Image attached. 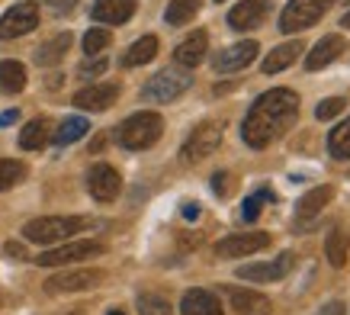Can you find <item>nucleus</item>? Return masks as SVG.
I'll return each instance as SVG.
<instances>
[{
	"instance_id": "obj_27",
	"label": "nucleus",
	"mask_w": 350,
	"mask_h": 315,
	"mask_svg": "<svg viewBox=\"0 0 350 315\" xmlns=\"http://www.w3.org/2000/svg\"><path fill=\"white\" fill-rule=\"evenodd\" d=\"M49 123L45 119H32L29 126L20 132V148H26V151H39V148L49 145Z\"/></svg>"
},
{
	"instance_id": "obj_21",
	"label": "nucleus",
	"mask_w": 350,
	"mask_h": 315,
	"mask_svg": "<svg viewBox=\"0 0 350 315\" xmlns=\"http://www.w3.org/2000/svg\"><path fill=\"white\" fill-rule=\"evenodd\" d=\"M331 197H334V187H315V190H308L306 197L299 200V206H296V219H315L325 206L331 203Z\"/></svg>"
},
{
	"instance_id": "obj_19",
	"label": "nucleus",
	"mask_w": 350,
	"mask_h": 315,
	"mask_svg": "<svg viewBox=\"0 0 350 315\" xmlns=\"http://www.w3.org/2000/svg\"><path fill=\"white\" fill-rule=\"evenodd\" d=\"M206 49H209V36L206 32H193L190 39H183L177 49H174V58L183 68H196V64L206 58Z\"/></svg>"
},
{
	"instance_id": "obj_11",
	"label": "nucleus",
	"mask_w": 350,
	"mask_h": 315,
	"mask_svg": "<svg viewBox=\"0 0 350 315\" xmlns=\"http://www.w3.org/2000/svg\"><path fill=\"white\" fill-rule=\"evenodd\" d=\"M270 244V235L267 231H247V235H228L215 244V254L219 257H247V254L264 251Z\"/></svg>"
},
{
	"instance_id": "obj_31",
	"label": "nucleus",
	"mask_w": 350,
	"mask_h": 315,
	"mask_svg": "<svg viewBox=\"0 0 350 315\" xmlns=\"http://www.w3.org/2000/svg\"><path fill=\"white\" fill-rule=\"evenodd\" d=\"M23 177H26V164H23V161H13V158H0V190L16 187Z\"/></svg>"
},
{
	"instance_id": "obj_8",
	"label": "nucleus",
	"mask_w": 350,
	"mask_h": 315,
	"mask_svg": "<svg viewBox=\"0 0 350 315\" xmlns=\"http://www.w3.org/2000/svg\"><path fill=\"white\" fill-rule=\"evenodd\" d=\"M107 280L103 270H90V267H81V270H62L45 280V293H81V290H94Z\"/></svg>"
},
{
	"instance_id": "obj_23",
	"label": "nucleus",
	"mask_w": 350,
	"mask_h": 315,
	"mask_svg": "<svg viewBox=\"0 0 350 315\" xmlns=\"http://www.w3.org/2000/svg\"><path fill=\"white\" fill-rule=\"evenodd\" d=\"M302 49L306 45L299 42H286V45H276L273 52L264 58V74H276V71H283V68H289V64L296 62V55H302Z\"/></svg>"
},
{
	"instance_id": "obj_10",
	"label": "nucleus",
	"mask_w": 350,
	"mask_h": 315,
	"mask_svg": "<svg viewBox=\"0 0 350 315\" xmlns=\"http://www.w3.org/2000/svg\"><path fill=\"white\" fill-rule=\"evenodd\" d=\"M39 26V7L36 3H13L10 10L0 16V39H16Z\"/></svg>"
},
{
	"instance_id": "obj_4",
	"label": "nucleus",
	"mask_w": 350,
	"mask_h": 315,
	"mask_svg": "<svg viewBox=\"0 0 350 315\" xmlns=\"http://www.w3.org/2000/svg\"><path fill=\"white\" fill-rule=\"evenodd\" d=\"M193 84V77L187 71H177V68H164L151 77L145 90H142V100H148V103H170V100H177V97Z\"/></svg>"
},
{
	"instance_id": "obj_6",
	"label": "nucleus",
	"mask_w": 350,
	"mask_h": 315,
	"mask_svg": "<svg viewBox=\"0 0 350 315\" xmlns=\"http://www.w3.org/2000/svg\"><path fill=\"white\" fill-rule=\"evenodd\" d=\"M103 254V244L100 242H68V244H55L49 251H42L36 257L39 267H64V264L75 261H90V257H100Z\"/></svg>"
},
{
	"instance_id": "obj_41",
	"label": "nucleus",
	"mask_w": 350,
	"mask_h": 315,
	"mask_svg": "<svg viewBox=\"0 0 350 315\" xmlns=\"http://www.w3.org/2000/svg\"><path fill=\"white\" fill-rule=\"evenodd\" d=\"M183 216H187V219H196V216H200V206H196V203H187V206H183Z\"/></svg>"
},
{
	"instance_id": "obj_20",
	"label": "nucleus",
	"mask_w": 350,
	"mask_h": 315,
	"mask_svg": "<svg viewBox=\"0 0 350 315\" xmlns=\"http://www.w3.org/2000/svg\"><path fill=\"white\" fill-rule=\"evenodd\" d=\"M180 312L183 315H222V305H219V299L209 290H190V293H183Z\"/></svg>"
},
{
	"instance_id": "obj_44",
	"label": "nucleus",
	"mask_w": 350,
	"mask_h": 315,
	"mask_svg": "<svg viewBox=\"0 0 350 315\" xmlns=\"http://www.w3.org/2000/svg\"><path fill=\"white\" fill-rule=\"evenodd\" d=\"M219 3H222V0H219Z\"/></svg>"
},
{
	"instance_id": "obj_14",
	"label": "nucleus",
	"mask_w": 350,
	"mask_h": 315,
	"mask_svg": "<svg viewBox=\"0 0 350 315\" xmlns=\"http://www.w3.org/2000/svg\"><path fill=\"white\" fill-rule=\"evenodd\" d=\"M257 52H260V49H257V42H251V39H247V42L228 45L225 52H219V55H215V62H213V64H215V71H222V74H228V71H241V68H247V64L254 62Z\"/></svg>"
},
{
	"instance_id": "obj_9",
	"label": "nucleus",
	"mask_w": 350,
	"mask_h": 315,
	"mask_svg": "<svg viewBox=\"0 0 350 315\" xmlns=\"http://www.w3.org/2000/svg\"><path fill=\"white\" fill-rule=\"evenodd\" d=\"M293 267H296V254L283 251L280 257H273V261L244 264V267H238V277L247 280V284H273V280H283Z\"/></svg>"
},
{
	"instance_id": "obj_5",
	"label": "nucleus",
	"mask_w": 350,
	"mask_h": 315,
	"mask_svg": "<svg viewBox=\"0 0 350 315\" xmlns=\"http://www.w3.org/2000/svg\"><path fill=\"white\" fill-rule=\"evenodd\" d=\"M334 0H289L280 13V32H299L319 23Z\"/></svg>"
},
{
	"instance_id": "obj_30",
	"label": "nucleus",
	"mask_w": 350,
	"mask_h": 315,
	"mask_svg": "<svg viewBox=\"0 0 350 315\" xmlns=\"http://www.w3.org/2000/svg\"><path fill=\"white\" fill-rule=\"evenodd\" d=\"M328 151H331V158H338V161H347L350 158V119L340 123L328 136Z\"/></svg>"
},
{
	"instance_id": "obj_1",
	"label": "nucleus",
	"mask_w": 350,
	"mask_h": 315,
	"mask_svg": "<svg viewBox=\"0 0 350 315\" xmlns=\"http://www.w3.org/2000/svg\"><path fill=\"white\" fill-rule=\"evenodd\" d=\"M299 116V97L296 90L276 87L267 90L254 100V106L247 110L241 123V138L251 148H267L273 138H280Z\"/></svg>"
},
{
	"instance_id": "obj_42",
	"label": "nucleus",
	"mask_w": 350,
	"mask_h": 315,
	"mask_svg": "<svg viewBox=\"0 0 350 315\" xmlns=\"http://www.w3.org/2000/svg\"><path fill=\"white\" fill-rule=\"evenodd\" d=\"M340 26H344V29H350V13H344V20H340Z\"/></svg>"
},
{
	"instance_id": "obj_25",
	"label": "nucleus",
	"mask_w": 350,
	"mask_h": 315,
	"mask_svg": "<svg viewBox=\"0 0 350 315\" xmlns=\"http://www.w3.org/2000/svg\"><path fill=\"white\" fill-rule=\"evenodd\" d=\"M23 87H26V68L20 62H0V90L20 94Z\"/></svg>"
},
{
	"instance_id": "obj_28",
	"label": "nucleus",
	"mask_w": 350,
	"mask_h": 315,
	"mask_svg": "<svg viewBox=\"0 0 350 315\" xmlns=\"http://www.w3.org/2000/svg\"><path fill=\"white\" fill-rule=\"evenodd\" d=\"M90 132V123H87L84 116H71V119H64L58 132H55V145H71L77 138H84Z\"/></svg>"
},
{
	"instance_id": "obj_35",
	"label": "nucleus",
	"mask_w": 350,
	"mask_h": 315,
	"mask_svg": "<svg viewBox=\"0 0 350 315\" xmlns=\"http://www.w3.org/2000/svg\"><path fill=\"white\" fill-rule=\"evenodd\" d=\"M344 100H340V97H328V100H321L319 103V110H315V116H319L321 123H325V119H334V116L340 113V110H344Z\"/></svg>"
},
{
	"instance_id": "obj_36",
	"label": "nucleus",
	"mask_w": 350,
	"mask_h": 315,
	"mask_svg": "<svg viewBox=\"0 0 350 315\" xmlns=\"http://www.w3.org/2000/svg\"><path fill=\"white\" fill-rule=\"evenodd\" d=\"M107 64L109 62L103 58V55H94V58H90V62H84L77 71H81V77H100V74L107 71Z\"/></svg>"
},
{
	"instance_id": "obj_29",
	"label": "nucleus",
	"mask_w": 350,
	"mask_h": 315,
	"mask_svg": "<svg viewBox=\"0 0 350 315\" xmlns=\"http://www.w3.org/2000/svg\"><path fill=\"white\" fill-rule=\"evenodd\" d=\"M196 13H200V0H170L164 20H167L170 26H183V23H190Z\"/></svg>"
},
{
	"instance_id": "obj_18",
	"label": "nucleus",
	"mask_w": 350,
	"mask_h": 315,
	"mask_svg": "<svg viewBox=\"0 0 350 315\" xmlns=\"http://www.w3.org/2000/svg\"><path fill=\"white\" fill-rule=\"evenodd\" d=\"M135 13V0H96L94 3V20L96 23H109L119 26Z\"/></svg>"
},
{
	"instance_id": "obj_17",
	"label": "nucleus",
	"mask_w": 350,
	"mask_h": 315,
	"mask_svg": "<svg viewBox=\"0 0 350 315\" xmlns=\"http://www.w3.org/2000/svg\"><path fill=\"white\" fill-rule=\"evenodd\" d=\"M228 299L238 315H267L270 312V299L254 290H241V286H228Z\"/></svg>"
},
{
	"instance_id": "obj_43",
	"label": "nucleus",
	"mask_w": 350,
	"mask_h": 315,
	"mask_svg": "<svg viewBox=\"0 0 350 315\" xmlns=\"http://www.w3.org/2000/svg\"><path fill=\"white\" fill-rule=\"evenodd\" d=\"M107 315H126V312H119V309H113V312H107Z\"/></svg>"
},
{
	"instance_id": "obj_24",
	"label": "nucleus",
	"mask_w": 350,
	"mask_h": 315,
	"mask_svg": "<svg viewBox=\"0 0 350 315\" xmlns=\"http://www.w3.org/2000/svg\"><path fill=\"white\" fill-rule=\"evenodd\" d=\"M347 248H350L347 229L334 225V229H331V235L325 238V254H328L331 267H344V264H347Z\"/></svg>"
},
{
	"instance_id": "obj_12",
	"label": "nucleus",
	"mask_w": 350,
	"mask_h": 315,
	"mask_svg": "<svg viewBox=\"0 0 350 315\" xmlns=\"http://www.w3.org/2000/svg\"><path fill=\"white\" fill-rule=\"evenodd\" d=\"M87 190H90L94 200L113 203L119 197V190H122V177L109 164H94L90 174H87Z\"/></svg>"
},
{
	"instance_id": "obj_38",
	"label": "nucleus",
	"mask_w": 350,
	"mask_h": 315,
	"mask_svg": "<svg viewBox=\"0 0 350 315\" xmlns=\"http://www.w3.org/2000/svg\"><path fill=\"white\" fill-rule=\"evenodd\" d=\"M315 315H344V303H338V299H334V303L321 305V309H319Z\"/></svg>"
},
{
	"instance_id": "obj_16",
	"label": "nucleus",
	"mask_w": 350,
	"mask_h": 315,
	"mask_svg": "<svg viewBox=\"0 0 350 315\" xmlns=\"http://www.w3.org/2000/svg\"><path fill=\"white\" fill-rule=\"evenodd\" d=\"M267 10H270V0H244L238 3L232 13H228V23H232L234 29H257L260 23H264Z\"/></svg>"
},
{
	"instance_id": "obj_34",
	"label": "nucleus",
	"mask_w": 350,
	"mask_h": 315,
	"mask_svg": "<svg viewBox=\"0 0 350 315\" xmlns=\"http://www.w3.org/2000/svg\"><path fill=\"white\" fill-rule=\"evenodd\" d=\"M109 45V32L107 29H90L84 36V52L87 55H100Z\"/></svg>"
},
{
	"instance_id": "obj_15",
	"label": "nucleus",
	"mask_w": 350,
	"mask_h": 315,
	"mask_svg": "<svg viewBox=\"0 0 350 315\" xmlns=\"http://www.w3.org/2000/svg\"><path fill=\"white\" fill-rule=\"evenodd\" d=\"M344 52H347V39H344V36H325V39L312 49V55L306 58V68L308 71H321V68H328L331 62H338Z\"/></svg>"
},
{
	"instance_id": "obj_13",
	"label": "nucleus",
	"mask_w": 350,
	"mask_h": 315,
	"mask_svg": "<svg viewBox=\"0 0 350 315\" xmlns=\"http://www.w3.org/2000/svg\"><path fill=\"white\" fill-rule=\"evenodd\" d=\"M116 97H119L116 84H90L75 94V106L77 110H87V113H100V110H109V106L116 103Z\"/></svg>"
},
{
	"instance_id": "obj_2",
	"label": "nucleus",
	"mask_w": 350,
	"mask_h": 315,
	"mask_svg": "<svg viewBox=\"0 0 350 315\" xmlns=\"http://www.w3.org/2000/svg\"><path fill=\"white\" fill-rule=\"evenodd\" d=\"M84 229L87 219H81V216H42V219L26 222L23 238L32 244H62L64 238H71Z\"/></svg>"
},
{
	"instance_id": "obj_22",
	"label": "nucleus",
	"mask_w": 350,
	"mask_h": 315,
	"mask_svg": "<svg viewBox=\"0 0 350 315\" xmlns=\"http://www.w3.org/2000/svg\"><path fill=\"white\" fill-rule=\"evenodd\" d=\"M68 49H71V32H58L55 39H49V42H42L39 49H36V64L52 68V64L62 62Z\"/></svg>"
},
{
	"instance_id": "obj_39",
	"label": "nucleus",
	"mask_w": 350,
	"mask_h": 315,
	"mask_svg": "<svg viewBox=\"0 0 350 315\" xmlns=\"http://www.w3.org/2000/svg\"><path fill=\"white\" fill-rule=\"evenodd\" d=\"M225 180H228V174H215V177H213V190L219 193V197H225V190H228V187H225Z\"/></svg>"
},
{
	"instance_id": "obj_32",
	"label": "nucleus",
	"mask_w": 350,
	"mask_h": 315,
	"mask_svg": "<svg viewBox=\"0 0 350 315\" xmlns=\"http://www.w3.org/2000/svg\"><path fill=\"white\" fill-rule=\"evenodd\" d=\"M138 312L142 315H174L170 312V303L164 296H154V293H142L138 296Z\"/></svg>"
},
{
	"instance_id": "obj_37",
	"label": "nucleus",
	"mask_w": 350,
	"mask_h": 315,
	"mask_svg": "<svg viewBox=\"0 0 350 315\" xmlns=\"http://www.w3.org/2000/svg\"><path fill=\"white\" fill-rule=\"evenodd\" d=\"M39 3H49V7H52V13H58V16H62V13H71V10H75L77 0H39Z\"/></svg>"
},
{
	"instance_id": "obj_3",
	"label": "nucleus",
	"mask_w": 350,
	"mask_h": 315,
	"mask_svg": "<svg viewBox=\"0 0 350 315\" xmlns=\"http://www.w3.org/2000/svg\"><path fill=\"white\" fill-rule=\"evenodd\" d=\"M164 132V119L158 113H135L129 116L126 123L116 129V142L129 151H142V148H151Z\"/></svg>"
},
{
	"instance_id": "obj_7",
	"label": "nucleus",
	"mask_w": 350,
	"mask_h": 315,
	"mask_svg": "<svg viewBox=\"0 0 350 315\" xmlns=\"http://www.w3.org/2000/svg\"><path fill=\"white\" fill-rule=\"evenodd\" d=\"M219 145H222V123H200L183 142L180 158L183 161H202V158L213 155Z\"/></svg>"
},
{
	"instance_id": "obj_33",
	"label": "nucleus",
	"mask_w": 350,
	"mask_h": 315,
	"mask_svg": "<svg viewBox=\"0 0 350 315\" xmlns=\"http://www.w3.org/2000/svg\"><path fill=\"white\" fill-rule=\"evenodd\" d=\"M264 200L273 203V193H270V190H260V193H254V197H247V200H244V206H241V219L244 222H254L257 216H260V203H264Z\"/></svg>"
},
{
	"instance_id": "obj_40",
	"label": "nucleus",
	"mask_w": 350,
	"mask_h": 315,
	"mask_svg": "<svg viewBox=\"0 0 350 315\" xmlns=\"http://www.w3.org/2000/svg\"><path fill=\"white\" fill-rule=\"evenodd\" d=\"M16 119H20V113H16V110H7V113H0V129H3V126H13Z\"/></svg>"
},
{
	"instance_id": "obj_26",
	"label": "nucleus",
	"mask_w": 350,
	"mask_h": 315,
	"mask_svg": "<svg viewBox=\"0 0 350 315\" xmlns=\"http://www.w3.org/2000/svg\"><path fill=\"white\" fill-rule=\"evenodd\" d=\"M154 55H158V39H154V36H142V39L126 52L122 64H126V68H138V64H148Z\"/></svg>"
},
{
	"instance_id": "obj_45",
	"label": "nucleus",
	"mask_w": 350,
	"mask_h": 315,
	"mask_svg": "<svg viewBox=\"0 0 350 315\" xmlns=\"http://www.w3.org/2000/svg\"><path fill=\"white\" fill-rule=\"evenodd\" d=\"M347 3H350V0H347Z\"/></svg>"
}]
</instances>
